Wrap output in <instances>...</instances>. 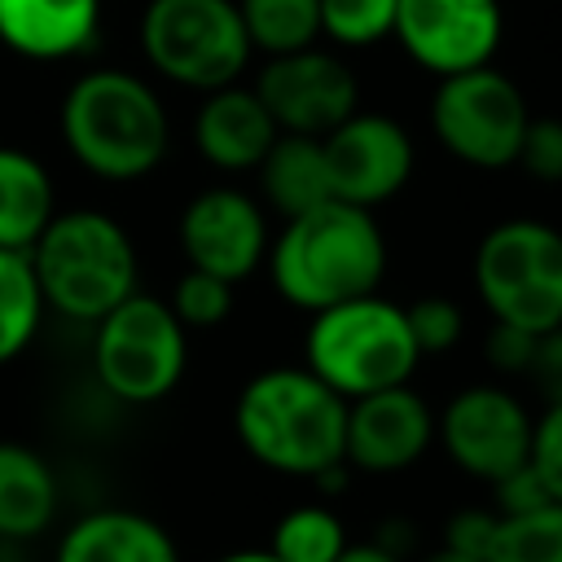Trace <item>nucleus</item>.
Segmentation results:
<instances>
[{
  "label": "nucleus",
  "mask_w": 562,
  "mask_h": 562,
  "mask_svg": "<svg viewBox=\"0 0 562 562\" xmlns=\"http://www.w3.org/2000/svg\"><path fill=\"white\" fill-rule=\"evenodd\" d=\"M263 259L285 303L325 312L378 290L386 272V237L373 211L329 198L303 215H290L281 237L268 241Z\"/></svg>",
  "instance_id": "f257e3e1"
},
{
  "label": "nucleus",
  "mask_w": 562,
  "mask_h": 562,
  "mask_svg": "<svg viewBox=\"0 0 562 562\" xmlns=\"http://www.w3.org/2000/svg\"><path fill=\"white\" fill-rule=\"evenodd\" d=\"M233 430L259 465L316 479L321 470L342 465L347 400L307 364L263 369L241 386L233 404Z\"/></svg>",
  "instance_id": "f03ea898"
},
{
  "label": "nucleus",
  "mask_w": 562,
  "mask_h": 562,
  "mask_svg": "<svg viewBox=\"0 0 562 562\" xmlns=\"http://www.w3.org/2000/svg\"><path fill=\"white\" fill-rule=\"evenodd\" d=\"M61 140L97 180L127 184L167 158L171 123L158 92L132 70H88L61 97Z\"/></svg>",
  "instance_id": "7ed1b4c3"
},
{
  "label": "nucleus",
  "mask_w": 562,
  "mask_h": 562,
  "mask_svg": "<svg viewBox=\"0 0 562 562\" xmlns=\"http://www.w3.org/2000/svg\"><path fill=\"white\" fill-rule=\"evenodd\" d=\"M44 307L66 321L97 325L110 307L136 294V246L105 211H57L26 250Z\"/></svg>",
  "instance_id": "20e7f679"
},
{
  "label": "nucleus",
  "mask_w": 562,
  "mask_h": 562,
  "mask_svg": "<svg viewBox=\"0 0 562 562\" xmlns=\"http://www.w3.org/2000/svg\"><path fill=\"white\" fill-rule=\"evenodd\" d=\"M303 356H307V369L325 386H334L342 400L400 386L413 378L422 360L408 334L404 307L391 299H378V290L334 303L325 312H312Z\"/></svg>",
  "instance_id": "39448f33"
},
{
  "label": "nucleus",
  "mask_w": 562,
  "mask_h": 562,
  "mask_svg": "<svg viewBox=\"0 0 562 562\" xmlns=\"http://www.w3.org/2000/svg\"><path fill=\"white\" fill-rule=\"evenodd\" d=\"M474 290L492 321L527 334L562 325V233L540 220H505L474 250Z\"/></svg>",
  "instance_id": "423d86ee"
},
{
  "label": "nucleus",
  "mask_w": 562,
  "mask_h": 562,
  "mask_svg": "<svg viewBox=\"0 0 562 562\" xmlns=\"http://www.w3.org/2000/svg\"><path fill=\"white\" fill-rule=\"evenodd\" d=\"M189 360V329L167 299L127 294L92 325V373L123 404H158L176 391Z\"/></svg>",
  "instance_id": "0eeeda50"
},
{
  "label": "nucleus",
  "mask_w": 562,
  "mask_h": 562,
  "mask_svg": "<svg viewBox=\"0 0 562 562\" xmlns=\"http://www.w3.org/2000/svg\"><path fill=\"white\" fill-rule=\"evenodd\" d=\"M140 53L162 79L215 92L237 83L255 48L237 0H149L140 13Z\"/></svg>",
  "instance_id": "6e6552de"
},
{
  "label": "nucleus",
  "mask_w": 562,
  "mask_h": 562,
  "mask_svg": "<svg viewBox=\"0 0 562 562\" xmlns=\"http://www.w3.org/2000/svg\"><path fill=\"white\" fill-rule=\"evenodd\" d=\"M527 97L522 88L492 70L487 66H474V70H457V75H443L439 88H435V101H430V127H435V140L470 162V167H514L518 158V140L527 132Z\"/></svg>",
  "instance_id": "1a4fd4ad"
},
{
  "label": "nucleus",
  "mask_w": 562,
  "mask_h": 562,
  "mask_svg": "<svg viewBox=\"0 0 562 562\" xmlns=\"http://www.w3.org/2000/svg\"><path fill=\"white\" fill-rule=\"evenodd\" d=\"M531 413L505 386H465L435 417V443L465 474L496 483L531 457Z\"/></svg>",
  "instance_id": "9d476101"
},
{
  "label": "nucleus",
  "mask_w": 562,
  "mask_h": 562,
  "mask_svg": "<svg viewBox=\"0 0 562 562\" xmlns=\"http://www.w3.org/2000/svg\"><path fill=\"white\" fill-rule=\"evenodd\" d=\"M255 97L272 114L277 132H294V136H325L347 114L360 110L356 75L316 44L272 57L255 79Z\"/></svg>",
  "instance_id": "9b49d317"
},
{
  "label": "nucleus",
  "mask_w": 562,
  "mask_h": 562,
  "mask_svg": "<svg viewBox=\"0 0 562 562\" xmlns=\"http://www.w3.org/2000/svg\"><path fill=\"white\" fill-rule=\"evenodd\" d=\"M321 154L329 193L364 211L395 198L413 176V136L395 119L373 110H356L334 132H325Z\"/></svg>",
  "instance_id": "f8f14e48"
},
{
  "label": "nucleus",
  "mask_w": 562,
  "mask_h": 562,
  "mask_svg": "<svg viewBox=\"0 0 562 562\" xmlns=\"http://www.w3.org/2000/svg\"><path fill=\"white\" fill-rule=\"evenodd\" d=\"M501 0H395L391 35L430 75L487 66L501 48Z\"/></svg>",
  "instance_id": "ddd939ff"
},
{
  "label": "nucleus",
  "mask_w": 562,
  "mask_h": 562,
  "mask_svg": "<svg viewBox=\"0 0 562 562\" xmlns=\"http://www.w3.org/2000/svg\"><path fill=\"white\" fill-rule=\"evenodd\" d=\"M180 250L189 268L224 281H241L268 255V220L259 202L241 189L228 184L202 189L180 215Z\"/></svg>",
  "instance_id": "4468645a"
},
{
  "label": "nucleus",
  "mask_w": 562,
  "mask_h": 562,
  "mask_svg": "<svg viewBox=\"0 0 562 562\" xmlns=\"http://www.w3.org/2000/svg\"><path fill=\"white\" fill-rule=\"evenodd\" d=\"M430 443H435V413L408 382L347 400L342 461L351 470L395 474L422 461Z\"/></svg>",
  "instance_id": "2eb2a0df"
},
{
  "label": "nucleus",
  "mask_w": 562,
  "mask_h": 562,
  "mask_svg": "<svg viewBox=\"0 0 562 562\" xmlns=\"http://www.w3.org/2000/svg\"><path fill=\"white\" fill-rule=\"evenodd\" d=\"M277 140V123L255 97V88L224 83L206 92L193 114V145L220 171H250L263 162L268 145Z\"/></svg>",
  "instance_id": "dca6fc26"
},
{
  "label": "nucleus",
  "mask_w": 562,
  "mask_h": 562,
  "mask_svg": "<svg viewBox=\"0 0 562 562\" xmlns=\"http://www.w3.org/2000/svg\"><path fill=\"white\" fill-rule=\"evenodd\" d=\"M101 0H0V44L26 61H66L92 48Z\"/></svg>",
  "instance_id": "f3484780"
},
{
  "label": "nucleus",
  "mask_w": 562,
  "mask_h": 562,
  "mask_svg": "<svg viewBox=\"0 0 562 562\" xmlns=\"http://www.w3.org/2000/svg\"><path fill=\"white\" fill-rule=\"evenodd\" d=\"M53 562H180V549L158 518L110 505L75 518L61 531Z\"/></svg>",
  "instance_id": "a211bd4d"
},
{
  "label": "nucleus",
  "mask_w": 562,
  "mask_h": 562,
  "mask_svg": "<svg viewBox=\"0 0 562 562\" xmlns=\"http://www.w3.org/2000/svg\"><path fill=\"white\" fill-rule=\"evenodd\" d=\"M61 505V487L53 465L18 443L0 439V540H35L53 527Z\"/></svg>",
  "instance_id": "6ab92c4d"
},
{
  "label": "nucleus",
  "mask_w": 562,
  "mask_h": 562,
  "mask_svg": "<svg viewBox=\"0 0 562 562\" xmlns=\"http://www.w3.org/2000/svg\"><path fill=\"white\" fill-rule=\"evenodd\" d=\"M53 215L57 189L48 167L18 145H0V250H31Z\"/></svg>",
  "instance_id": "aec40b11"
},
{
  "label": "nucleus",
  "mask_w": 562,
  "mask_h": 562,
  "mask_svg": "<svg viewBox=\"0 0 562 562\" xmlns=\"http://www.w3.org/2000/svg\"><path fill=\"white\" fill-rule=\"evenodd\" d=\"M263 198L281 211V220L303 215L321 202H329V176H325V154H321V136H294V132H277V140L268 145L263 162L255 167Z\"/></svg>",
  "instance_id": "412c9836"
},
{
  "label": "nucleus",
  "mask_w": 562,
  "mask_h": 562,
  "mask_svg": "<svg viewBox=\"0 0 562 562\" xmlns=\"http://www.w3.org/2000/svg\"><path fill=\"white\" fill-rule=\"evenodd\" d=\"M250 48L268 57L312 48L321 40V0H237Z\"/></svg>",
  "instance_id": "4be33fe9"
},
{
  "label": "nucleus",
  "mask_w": 562,
  "mask_h": 562,
  "mask_svg": "<svg viewBox=\"0 0 562 562\" xmlns=\"http://www.w3.org/2000/svg\"><path fill=\"white\" fill-rule=\"evenodd\" d=\"M44 316V299L26 250H0V364L18 360Z\"/></svg>",
  "instance_id": "5701e85b"
},
{
  "label": "nucleus",
  "mask_w": 562,
  "mask_h": 562,
  "mask_svg": "<svg viewBox=\"0 0 562 562\" xmlns=\"http://www.w3.org/2000/svg\"><path fill=\"white\" fill-rule=\"evenodd\" d=\"M347 527L334 509L325 505H294L290 514L277 518L268 549L281 562H338L347 549Z\"/></svg>",
  "instance_id": "b1692460"
},
{
  "label": "nucleus",
  "mask_w": 562,
  "mask_h": 562,
  "mask_svg": "<svg viewBox=\"0 0 562 562\" xmlns=\"http://www.w3.org/2000/svg\"><path fill=\"white\" fill-rule=\"evenodd\" d=\"M487 562H562V505L549 501L531 514L501 518Z\"/></svg>",
  "instance_id": "393cba45"
},
{
  "label": "nucleus",
  "mask_w": 562,
  "mask_h": 562,
  "mask_svg": "<svg viewBox=\"0 0 562 562\" xmlns=\"http://www.w3.org/2000/svg\"><path fill=\"white\" fill-rule=\"evenodd\" d=\"M395 26V0H321V35L342 48H369Z\"/></svg>",
  "instance_id": "a878e982"
},
{
  "label": "nucleus",
  "mask_w": 562,
  "mask_h": 562,
  "mask_svg": "<svg viewBox=\"0 0 562 562\" xmlns=\"http://www.w3.org/2000/svg\"><path fill=\"white\" fill-rule=\"evenodd\" d=\"M167 307L176 312V321L184 329H211L233 312V281L198 272V268H184V277L176 281Z\"/></svg>",
  "instance_id": "bb28decb"
},
{
  "label": "nucleus",
  "mask_w": 562,
  "mask_h": 562,
  "mask_svg": "<svg viewBox=\"0 0 562 562\" xmlns=\"http://www.w3.org/2000/svg\"><path fill=\"white\" fill-rule=\"evenodd\" d=\"M404 321H408V334L422 356H439L461 338V307L443 294H426V299L408 303Z\"/></svg>",
  "instance_id": "cd10ccee"
},
{
  "label": "nucleus",
  "mask_w": 562,
  "mask_h": 562,
  "mask_svg": "<svg viewBox=\"0 0 562 562\" xmlns=\"http://www.w3.org/2000/svg\"><path fill=\"white\" fill-rule=\"evenodd\" d=\"M531 180L558 184L562 180V119H527V132L518 140L514 158Z\"/></svg>",
  "instance_id": "c85d7f7f"
},
{
  "label": "nucleus",
  "mask_w": 562,
  "mask_h": 562,
  "mask_svg": "<svg viewBox=\"0 0 562 562\" xmlns=\"http://www.w3.org/2000/svg\"><path fill=\"white\" fill-rule=\"evenodd\" d=\"M531 470L549 487V496L562 505V404H549L531 422Z\"/></svg>",
  "instance_id": "c756f323"
},
{
  "label": "nucleus",
  "mask_w": 562,
  "mask_h": 562,
  "mask_svg": "<svg viewBox=\"0 0 562 562\" xmlns=\"http://www.w3.org/2000/svg\"><path fill=\"white\" fill-rule=\"evenodd\" d=\"M496 522H501L496 509H483V505H474V509H457V514L443 522V549L465 553V558H483V562H487Z\"/></svg>",
  "instance_id": "7c9ffc66"
},
{
  "label": "nucleus",
  "mask_w": 562,
  "mask_h": 562,
  "mask_svg": "<svg viewBox=\"0 0 562 562\" xmlns=\"http://www.w3.org/2000/svg\"><path fill=\"white\" fill-rule=\"evenodd\" d=\"M492 496H496V514H501V518L531 514V509H540V505L553 501L549 487L540 483V474L531 470V461L518 465V470H509L505 479H496V483H492Z\"/></svg>",
  "instance_id": "2f4dec72"
},
{
  "label": "nucleus",
  "mask_w": 562,
  "mask_h": 562,
  "mask_svg": "<svg viewBox=\"0 0 562 562\" xmlns=\"http://www.w3.org/2000/svg\"><path fill=\"white\" fill-rule=\"evenodd\" d=\"M536 338L540 334H527L518 325L492 321V334H487L483 351H487L492 369H501V373H527L531 369V356H536Z\"/></svg>",
  "instance_id": "473e14b6"
},
{
  "label": "nucleus",
  "mask_w": 562,
  "mask_h": 562,
  "mask_svg": "<svg viewBox=\"0 0 562 562\" xmlns=\"http://www.w3.org/2000/svg\"><path fill=\"white\" fill-rule=\"evenodd\" d=\"M527 373L540 382V391L549 395V404H562V325L536 338V356H531V369Z\"/></svg>",
  "instance_id": "72a5a7b5"
},
{
  "label": "nucleus",
  "mask_w": 562,
  "mask_h": 562,
  "mask_svg": "<svg viewBox=\"0 0 562 562\" xmlns=\"http://www.w3.org/2000/svg\"><path fill=\"white\" fill-rule=\"evenodd\" d=\"M338 562H404V558H400V553H391L386 544L369 540V544H347Z\"/></svg>",
  "instance_id": "f704fd0d"
},
{
  "label": "nucleus",
  "mask_w": 562,
  "mask_h": 562,
  "mask_svg": "<svg viewBox=\"0 0 562 562\" xmlns=\"http://www.w3.org/2000/svg\"><path fill=\"white\" fill-rule=\"evenodd\" d=\"M215 562H281L272 549H237V553H224Z\"/></svg>",
  "instance_id": "c9c22d12"
},
{
  "label": "nucleus",
  "mask_w": 562,
  "mask_h": 562,
  "mask_svg": "<svg viewBox=\"0 0 562 562\" xmlns=\"http://www.w3.org/2000/svg\"><path fill=\"white\" fill-rule=\"evenodd\" d=\"M422 562H483V558H465V553H452V549H443V544H439V549H435V553H426Z\"/></svg>",
  "instance_id": "e433bc0d"
}]
</instances>
